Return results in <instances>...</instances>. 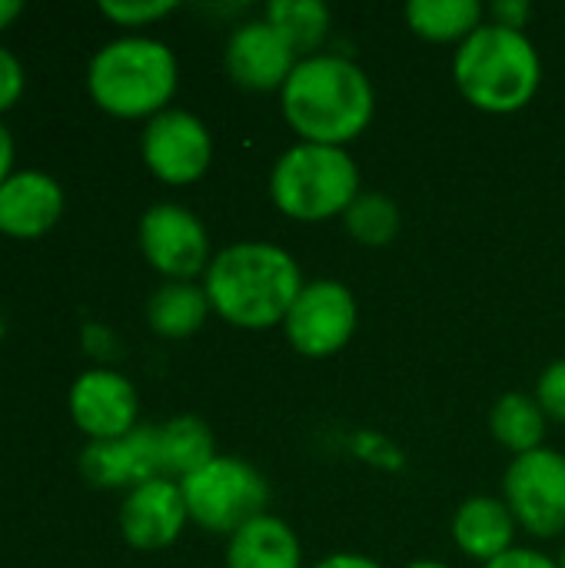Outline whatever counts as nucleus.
Here are the masks:
<instances>
[{
	"label": "nucleus",
	"mask_w": 565,
	"mask_h": 568,
	"mask_svg": "<svg viewBox=\"0 0 565 568\" xmlns=\"http://www.w3.org/2000/svg\"><path fill=\"white\" fill-rule=\"evenodd\" d=\"M210 300L203 283H176L167 280L163 286L153 290L147 303V323L157 336L163 339H186L203 329L210 320Z\"/></svg>",
	"instance_id": "nucleus-18"
},
{
	"label": "nucleus",
	"mask_w": 565,
	"mask_h": 568,
	"mask_svg": "<svg viewBox=\"0 0 565 568\" xmlns=\"http://www.w3.org/2000/svg\"><path fill=\"white\" fill-rule=\"evenodd\" d=\"M559 568H565V546H563V556H559Z\"/></svg>",
	"instance_id": "nucleus-34"
},
{
	"label": "nucleus",
	"mask_w": 565,
	"mask_h": 568,
	"mask_svg": "<svg viewBox=\"0 0 565 568\" xmlns=\"http://www.w3.org/2000/svg\"><path fill=\"white\" fill-rule=\"evenodd\" d=\"M80 473L97 489H137L163 476L160 463V429L137 426L133 433L107 443H87L80 453Z\"/></svg>",
	"instance_id": "nucleus-13"
},
{
	"label": "nucleus",
	"mask_w": 565,
	"mask_h": 568,
	"mask_svg": "<svg viewBox=\"0 0 565 568\" xmlns=\"http://www.w3.org/2000/svg\"><path fill=\"white\" fill-rule=\"evenodd\" d=\"M533 17V7L526 0H496L490 7V20L500 23V27H513V30H526Z\"/></svg>",
	"instance_id": "nucleus-28"
},
{
	"label": "nucleus",
	"mask_w": 565,
	"mask_h": 568,
	"mask_svg": "<svg viewBox=\"0 0 565 568\" xmlns=\"http://www.w3.org/2000/svg\"><path fill=\"white\" fill-rule=\"evenodd\" d=\"M63 213V190L40 170H17L0 186V233L13 240H37Z\"/></svg>",
	"instance_id": "nucleus-15"
},
{
	"label": "nucleus",
	"mask_w": 565,
	"mask_h": 568,
	"mask_svg": "<svg viewBox=\"0 0 565 568\" xmlns=\"http://www.w3.org/2000/svg\"><path fill=\"white\" fill-rule=\"evenodd\" d=\"M20 13H23V3L20 0H0V30H7Z\"/></svg>",
	"instance_id": "nucleus-32"
},
{
	"label": "nucleus",
	"mask_w": 565,
	"mask_h": 568,
	"mask_svg": "<svg viewBox=\"0 0 565 568\" xmlns=\"http://www.w3.org/2000/svg\"><path fill=\"white\" fill-rule=\"evenodd\" d=\"M176 10V0H100V13L120 27H147Z\"/></svg>",
	"instance_id": "nucleus-24"
},
{
	"label": "nucleus",
	"mask_w": 565,
	"mask_h": 568,
	"mask_svg": "<svg viewBox=\"0 0 565 568\" xmlns=\"http://www.w3.org/2000/svg\"><path fill=\"white\" fill-rule=\"evenodd\" d=\"M406 568H450L446 562H436V559H416V562H410Z\"/></svg>",
	"instance_id": "nucleus-33"
},
{
	"label": "nucleus",
	"mask_w": 565,
	"mask_h": 568,
	"mask_svg": "<svg viewBox=\"0 0 565 568\" xmlns=\"http://www.w3.org/2000/svg\"><path fill=\"white\" fill-rule=\"evenodd\" d=\"M536 403L543 406L546 419L549 423H559L565 426V359H556L549 363L539 379H536Z\"/></svg>",
	"instance_id": "nucleus-25"
},
{
	"label": "nucleus",
	"mask_w": 565,
	"mask_h": 568,
	"mask_svg": "<svg viewBox=\"0 0 565 568\" xmlns=\"http://www.w3.org/2000/svg\"><path fill=\"white\" fill-rule=\"evenodd\" d=\"M23 67L17 60V53H10L0 43V113H7L10 106H17V100L23 97Z\"/></svg>",
	"instance_id": "nucleus-26"
},
{
	"label": "nucleus",
	"mask_w": 565,
	"mask_h": 568,
	"mask_svg": "<svg viewBox=\"0 0 565 568\" xmlns=\"http://www.w3.org/2000/svg\"><path fill=\"white\" fill-rule=\"evenodd\" d=\"M296 63V53L266 23V17L236 23L223 47V67L230 80L253 93H280Z\"/></svg>",
	"instance_id": "nucleus-12"
},
{
	"label": "nucleus",
	"mask_w": 565,
	"mask_h": 568,
	"mask_svg": "<svg viewBox=\"0 0 565 568\" xmlns=\"http://www.w3.org/2000/svg\"><path fill=\"white\" fill-rule=\"evenodd\" d=\"M516 519L503 496H470L453 516V542L466 559L493 562L516 546Z\"/></svg>",
	"instance_id": "nucleus-16"
},
{
	"label": "nucleus",
	"mask_w": 565,
	"mask_h": 568,
	"mask_svg": "<svg viewBox=\"0 0 565 568\" xmlns=\"http://www.w3.org/2000/svg\"><path fill=\"white\" fill-rule=\"evenodd\" d=\"M313 568H383L376 559L360 556V552H333L326 559H320Z\"/></svg>",
	"instance_id": "nucleus-29"
},
{
	"label": "nucleus",
	"mask_w": 565,
	"mask_h": 568,
	"mask_svg": "<svg viewBox=\"0 0 565 568\" xmlns=\"http://www.w3.org/2000/svg\"><path fill=\"white\" fill-rule=\"evenodd\" d=\"M403 13L416 37L430 43H456V47L486 23L483 3L476 0H413L406 3Z\"/></svg>",
	"instance_id": "nucleus-21"
},
{
	"label": "nucleus",
	"mask_w": 565,
	"mask_h": 568,
	"mask_svg": "<svg viewBox=\"0 0 565 568\" xmlns=\"http://www.w3.org/2000/svg\"><path fill=\"white\" fill-rule=\"evenodd\" d=\"M140 153L147 170L160 183L190 186L213 163V136L196 113L170 106L153 120H147L140 133Z\"/></svg>",
	"instance_id": "nucleus-10"
},
{
	"label": "nucleus",
	"mask_w": 565,
	"mask_h": 568,
	"mask_svg": "<svg viewBox=\"0 0 565 568\" xmlns=\"http://www.w3.org/2000/svg\"><path fill=\"white\" fill-rule=\"evenodd\" d=\"M226 568H303L296 529L266 513L226 539Z\"/></svg>",
	"instance_id": "nucleus-17"
},
{
	"label": "nucleus",
	"mask_w": 565,
	"mask_h": 568,
	"mask_svg": "<svg viewBox=\"0 0 565 568\" xmlns=\"http://www.w3.org/2000/svg\"><path fill=\"white\" fill-rule=\"evenodd\" d=\"M356 323H360V306L346 283L310 280L303 283L280 329L300 356L330 359L350 346Z\"/></svg>",
	"instance_id": "nucleus-8"
},
{
	"label": "nucleus",
	"mask_w": 565,
	"mask_h": 568,
	"mask_svg": "<svg viewBox=\"0 0 565 568\" xmlns=\"http://www.w3.org/2000/svg\"><path fill=\"white\" fill-rule=\"evenodd\" d=\"M180 489L190 523L213 536L230 539L236 529L270 513L266 476L236 456H216L200 473L180 479Z\"/></svg>",
	"instance_id": "nucleus-6"
},
{
	"label": "nucleus",
	"mask_w": 565,
	"mask_h": 568,
	"mask_svg": "<svg viewBox=\"0 0 565 568\" xmlns=\"http://www.w3.org/2000/svg\"><path fill=\"white\" fill-rule=\"evenodd\" d=\"M343 226L350 233V240H356L360 246H390L403 226V213L396 206L393 196L386 193H360L353 200V206L343 213Z\"/></svg>",
	"instance_id": "nucleus-23"
},
{
	"label": "nucleus",
	"mask_w": 565,
	"mask_h": 568,
	"mask_svg": "<svg viewBox=\"0 0 565 568\" xmlns=\"http://www.w3.org/2000/svg\"><path fill=\"white\" fill-rule=\"evenodd\" d=\"M176 83V53L163 40L143 33H127L103 43L87 67L90 100L120 120H153L170 110Z\"/></svg>",
	"instance_id": "nucleus-4"
},
{
	"label": "nucleus",
	"mask_w": 565,
	"mask_h": 568,
	"mask_svg": "<svg viewBox=\"0 0 565 568\" xmlns=\"http://www.w3.org/2000/svg\"><path fill=\"white\" fill-rule=\"evenodd\" d=\"M137 243L143 260L176 283H196L206 273L213 250L203 220L180 203H153L137 226Z\"/></svg>",
	"instance_id": "nucleus-9"
},
{
	"label": "nucleus",
	"mask_w": 565,
	"mask_h": 568,
	"mask_svg": "<svg viewBox=\"0 0 565 568\" xmlns=\"http://www.w3.org/2000/svg\"><path fill=\"white\" fill-rule=\"evenodd\" d=\"M503 503L516 526L533 539H559L565 532V456L559 449H533L513 456L503 476Z\"/></svg>",
	"instance_id": "nucleus-7"
},
{
	"label": "nucleus",
	"mask_w": 565,
	"mask_h": 568,
	"mask_svg": "<svg viewBox=\"0 0 565 568\" xmlns=\"http://www.w3.org/2000/svg\"><path fill=\"white\" fill-rule=\"evenodd\" d=\"M360 193V166L346 146L296 140L270 170V200L296 223L343 220Z\"/></svg>",
	"instance_id": "nucleus-5"
},
{
	"label": "nucleus",
	"mask_w": 565,
	"mask_h": 568,
	"mask_svg": "<svg viewBox=\"0 0 565 568\" xmlns=\"http://www.w3.org/2000/svg\"><path fill=\"white\" fill-rule=\"evenodd\" d=\"M190 523L183 489L176 479H150L127 493L120 506V532L140 552L167 549L180 539L183 526Z\"/></svg>",
	"instance_id": "nucleus-14"
},
{
	"label": "nucleus",
	"mask_w": 565,
	"mask_h": 568,
	"mask_svg": "<svg viewBox=\"0 0 565 568\" xmlns=\"http://www.w3.org/2000/svg\"><path fill=\"white\" fill-rule=\"evenodd\" d=\"M546 429L549 419L543 413V406L536 403L533 393H503L490 413V433L493 439L509 449L513 456H526L533 449L546 446Z\"/></svg>",
	"instance_id": "nucleus-20"
},
{
	"label": "nucleus",
	"mask_w": 565,
	"mask_h": 568,
	"mask_svg": "<svg viewBox=\"0 0 565 568\" xmlns=\"http://www.w3.org/2000/svg\"><path fill=\"white\" fill-rule=\"evenodd\" d=\"M83 339H87V353H97V356H107L110 346H113V336L103 326H87Z\"/></svg>",
	"instance_id": "nucleus-31"
},
{
	"label": "nucleus",
	"mask_w": 565,
	"mask_h": 568,
	"mask_svg": "<svg viewBox=\"0 0 565 568\" xmlns=\"http://www.w3.org/2000/svg\"><path fill=\"white\" fill-rule=\"evenodd\" d=\"M453 80L466 103L483 113H519L543 83V57L526 30L486 20L453 53Z\"/></svg>",
	"instance_id": "nucleus-3"
},
{
	"label": "nucleus",
	"mask_w": 565,
	"mask_h": 568,
	"mask_svg": "<svg viewBox=\"0 0 565 568\" xmlns=\"http://www.w3.org/2000/svg\"><path fill=\"white\" fill-rule=\"evenodd\" d=\"M70 419L80 433L90 436V443H107L133 433L140 423V399L133 383L123 373H113L107 366L87 369L70 386Z\"/></svg>",
	"instance_id": "nucleus-11"
},
{
	"label": "nucleus",
	"mask_w": 565,
	"mask_h": 568,
	"mask_svg": "<svg viewBox=\"0 0 565 568\" xmlns=\"http://www.w3.org/2000/svg\"><path fill=\"white\" fill-rule=\"evenodd\" d=\"M303 283L296 256L266 240H240L216 250L203 273L210 310L250 333L283 326Z\"/></svg>",
	"instance_id": "nucleus-2"
},
{
	"label": "nucleus",
	"mask_w": 565,
	"mask_h": 568,
	"mask_svg": "<svg viewBox=\"0 0 565 568\" xmlns=\"http://www.w3.org/2000/svg\"><path fill=\"white\" fill-rule=\"evenodd\" d=\"M10 173H13V136L0 120V186L10 180Z\"/></svg>",
	"instance_id": "nucleus-30"
},
{
	"label": "nucleus",
	"mask_w": 565,
	"mask_h": 568,
	"mask_svg": "<svg viewBox=\"0 0 565 568\" xmlns=\"http://www.w3.org/2000/svg\"><path fill=\"white\" fill-rule=\"evenodd\" d=\"M280 110L296 140L350 146L373 123L376 87L356 60L323 50L293 67L280 90Z\"/></svg>",
	"instance_id": "nucleus-1"
},
{
	"label": "nucleus",
	"mask_w": 565,
	"mask_h": 568,
	"mask_svg": "<svg viewBox=\"0 0 565 568\" xmlns=\"http://www.w3.org/2000/svg\"><path fill=\"white\" fill-rule=\"evenodd\" d=\"M483 568H559V559H553L539 549H529V546H513L509 552H503L500 559L486 562Z\"/></svg>",
	"instance_id": "nucleus-27"
},
{
	"label": "nucleus",
	"mask_w": 565,
	"mask_h": 568,
	"mask_svg": "<svg viewBox=\"0 0 565 568\" xmlns=\"http://www.w3.org/2000/svg\"><path fill=\"white\" fill-rule=\"evenodd\" d=\"M157 429H160V463L167 479L180 483L220 456L213 429L200 416H173Z\"/></svg>",
	"instance_id": "nucleus-19"
},
{
	"label": "nucleus",
	"mask_w": 565,
	"mask_h": 568,
	"mask_svg": "<svg viewBox=\"0 0 565 568\" xmlns=\"http://www.w3.org/2000/svg\"><path fill=\"white\" fill-rule=\"evenodd\" d=\"M263 17L286 40L296 60L323 53V43L333 27V13L320 0H270Z\"/></svg>",
	"instance_id": "nucleus-22"
}]
</instances>
